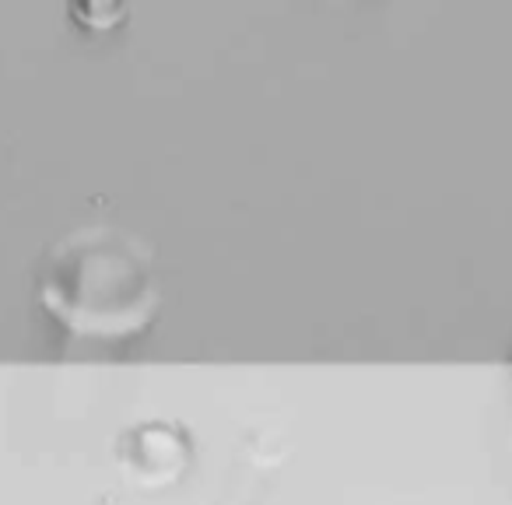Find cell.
<instances>
[{"mask_svg": "<svg viewBox=\"0 0 512 505\" xmlns=\"http://www.w3.org/2000/svg\"><path fill=\"white\" fill-rule=\"evenodd\" d=\"M36 302L85 341H127L162 313L151 249L120 228L88 225L60 235L36 267Z\"/></svg>", "mask_w": 512, "mask_h": 505, "instance_id": "cell-1", "label": "cell"}, {"mask_svg": "<svg viewBox=\"0 0 512 505\" xmlns=\"http://www.w3.org/2000/svg\"><path fill=\"white\" fill-rule=\"evenodd\" d=\"M197 460L190 428L176 418H144L113 439V463L134 488H169Z\"/></svg>", "mask_w": 512, "mask_h": 505, "instance_id": "cell-2", "label": "cell"}, {"mask_svg": "<svg viewBox=\"0 0 512 505\" xmlns=\"http://www.w3.org/2000/svg\"><path fill=\"white\" fill-rule=\"evenodd\" d=\"M67 18L78 25L81 32L92 36H106L116 32L130 15V0H64Z\"/></svg>", "mask_w": 512, "mask_h": 505, "instance_id": "cell-3", "label": "cell"}, {"mask_svg": "<svg viewBox=\"0 0 512 505\" xmlns=\"http://www.w3.org/2000/svg\"><path fill=\"white\" fill-rule=\"evenodd\" d=\"M505 376H509V383H512V341H509V351H505Z\"/></svg>", "mask_w": 512, "mask_h": 505, "instance_id": "cell-4", "label": "cell"}]
</instances>
